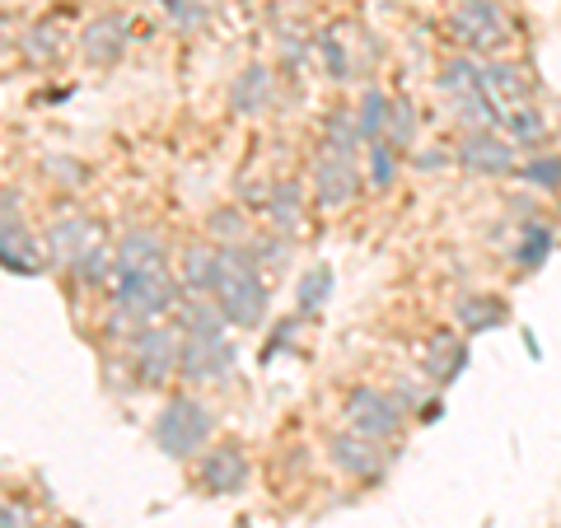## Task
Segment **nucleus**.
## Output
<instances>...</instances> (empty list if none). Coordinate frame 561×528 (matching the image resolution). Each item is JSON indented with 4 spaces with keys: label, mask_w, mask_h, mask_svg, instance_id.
<instances>
[{
    "label": "nucleus",
    "mask_w": 561,
    "mask_h": 528,
    "mask_svg": "<svg viewBox=\"0 0 561 528\" xmlns=\"http://www.w3.org/2000/svg\"><path fill=\"white\" fill-rule=\"evenodd\" d=\"M179 328H183V337H225V309L216 305V299H206V295H192L187 290V299L179 309Z\"/></svg>",
    "instance_id": "16"
},
{
    "label": "nucleus",
    "mask_w": 561,
    "mask_h": 528,
    "mask_svg": "<svg viewBox=\"0 0 561 528\" xmlns=\"http://www.w3.org/2000/svg\"><path fill=\"white\" fill-rule=\"evenodd\" d=\"M267 206H272L276 230H300V187H295V183H280Z\"/></svg>",
    "instance_id": "29"
},
{
    "label": "nucleus",
    "mask_w": 561,
    "mask_h": 528,
    "mask_svg": "<svg viewBox=\"0 0 561 528\" xmlns=\"http://www.w3.org/2000/svg\"><path fill=\"white\" fill-rule=\"evenodd\" d=\"M482 90L491 94V103H496L501 113H511V108H524V103H529L534 80L511 61H491V66H482Z\"/></svg>",
    "instance_id": "14"
},
{
    "label": "nucleus",
    "mask_w": 561,
    "mask_h": 528,
    "mask_svg": "<svg viewBox=\"0 0 561 528\" xmlns=\"http://www.w3.org/2000/svg\"><path fill=\"white\" fill-rule=\"evenodd\" d=\"M445 94L454 99V94H468V90H482V70L472 66L468 57H454L449 66H445Z\"/></svg>",
    "instance_id": "30"
},
{
    "label": "nucleus",
    "mask_w": 561,
    "mask_h": 528,
    "mask_svg": "<svg viewBox=\"0 0 561 528\" xmlns=\"http://www.w3.org/2000/svg\"><path fill=\"white\" fill-rule=\"evenodd\" d=\"M183 305V286L164 272H140V276H122L117 272V286H113V328H140V323H154L173 313Z\"/></svg>",
    "instance_id": "2"
},
{
    "label": "nucleus",
    "mask_w": 561,
    "mask_h": 528,
    "mask_svg": "<svg viewBox=\"0 0 561 528\" xmlns=\"http://www.w3.org/2000/svg\"><path fill=\"white\" fill-rule=\"evenodd\" d=\"M117 272L122 276H140V272H164V243L150 230H131L117 243Z\"/></svg>",
    "instance_id": "15"
},
{
    "label": "nucleus",
    "mask_w": 561,
    "mask_h": 528,
    "mask_svg": "<svg viewBox=\"0 0 561 528\" xmlns=\"http://www.w3.org/2000/svg\"><path fill=\"white\" fill-rule=\"evenodd\" d=\"M197 482H202V491H210V496H234V491L249 486V459H243V449L234 445V439L206 449V459L197 468Z\"/></svg>",
    "instance_id": "8"
},
{
    "label": "nucleus",
    "mask_w": 561,
    "mask_h": 528,
    "mask_svg": "<svg viewBox=\"0 0 561 528\" xmlns=\"http://www.w3.org/2000/svg\"><path fill=\"white\" fill-rule=\"evenodd\" d=\"M84 249H94V225L84 220V216H66V220H57L47 230V253H51V262H76Z\"/></svg>",
    "instance_id": "17"
},
{
    "label": "nucleus",
    "mask_w": 561,
    "mask_h": 528,
    "mask_svg": "<svg viewBox=\"0 0 561 528\" xmlns=\"http://www.w3.org/2000/svg\"><path fill=\"white\" fill-rule=\"evenodd\" d=\"M216 276H220V249L187 243L183 249V290L206 295V290H216Z\"/></svg>",
    "instance_id": "20"
},
{
    "label": "nucleus",
    "mask_w": 561,
    "mask_h": 528,
    "mask_svg": "<svg viewBox=\"0 0 561 528\" xmlns=\"http://www.w3.org/2000/svg\"><path fill=\"white\" fill-rule=\"evenodd\" d=\"M0 253H5V272H38V249L28 243L24 216L14 210V187L0 192Z\"/></svg>",
    "instance_id": "11"
},
{
    "label": "nucleus",
    "mask_w": 561,
    "mask_h": 528,
    "mask_svg": "<svg viewBox=\"0 0 561 528\" xmlns=\"http://www.w3.org/2000/svg\"><path fill=\"white\" fill-rule=\"evenodd\" d=\"M548 253H552V230H548V225H538V220L524 225V239H519V249H515L519 272H538Z\"/></svg>",
    "instance_id": "26"
},
{
    "label": "nucleus",
    "mask_w": 561,
    "mask_h": 528,
    "mask_svg": "<svg viewBox=\"0 0 561 528\" xmlns=\"http://www.w3.org/2000/svg\"><path fill=\"white\" fill-rule=\"evenodd\" d=\"M70 272H76V280L80 286H103L113 272H117V253H108V249H84L76 262H70Z\"/></svg>",
    "instance_id": "24"
},
{
    "label": "nucleus",
    "mask_w": 561,
    "mask_h": 528,
    "mask_svg": "<svg viewBox=\"0 0 561 528\" xmlns=\"http://www.w3.org/2000/svg\"><path fill=\"white\" fill-rule=\"evenodd\" d=\"M524 183H534V187H542V192H561V154H534L529 164H519L515 169Z\"/></svg>",
    "instance_id": "28"
},
{
    "label": "nucleus",
    "mask_w": 561,
    "mask_h": 528,
    "mask_svg": "<svg viewBox=\"0 0 561 528\" xmlns=\"http://www.w3.org/2000/svg\"><path fill=\"white\" fill-rule=\"evenodd\" d=\"M449 33L468 51H501L511 43V24L491 0H454L449 10Z\"/></svg>",
    "instance_id": "4"
},
{
    "label": "nucleus",
    "mask_w": 561,
    "mask_h": 528,
    "mask_svg": "<svg viewBox=\"0 0 561 528\" xmlns=\"http://www.w3.org/2000/svg\"><path fill=\"white\" fill-rule=\"evenodd\" d=\"M267 90H272V76H267V70H262V66H249V70H243V76L234 80V108L239 113H257L262 108V103H267Z\"/></svg>",
    "instance_id": "23"
},
{
    "label": "nucleus",
    "mask_w": 561,
    "mask_h": 528,
    "mask_svg": "<svg viewBox=\"0 0 561 528\" xmlns=\"http://www.w3.org/2000/svg\"><path fill=\"white\" fill-rule=\"evenodd\" d=\"M449 154H416V169H445Z\"/></svg>",
    "instance_id": "36"
},
{
    "label": "nucleus",
    "mask_w": 561,
    "mask_h": 528,
    "mask_svg": "<svg viewBox=\"0 0 561 528\" xmlns=\"http://www.w3.org/2000/svg\"><path fill=\"white\" fill-rule=\"evenodd\" d=\"M463 365H468V342L454 337V332H435L426 351V375L435 383H454L463 375Z\"/></svg>",
    "instance_id": "18"
},
{
    "label": "nucleus",
    "mask_w": 561,
    "mask_h": 528,
    "mask_svg": "<svg viewBox=\"0 0 561 528\" xmlns=\"http://www.w3.org/2000/svg\"><path fill=\"white\" fill-rule=\"evenodd\" d=\"M206 230L216 234L225 249H243V243H249V220H243V210H234V206L210 210V216H206Z\"/></svg>",
    "instance_id": "25"
},
{
    "label": "nucleus",
    "mask_w": 561,
    "mask_h": 528,
    "mask_svg": "<svg viewBox=\"0 0 561 528\" xmlns=\"http://www.w3.org/2000/svg\"><path fill=\"white\" fill-rule=\"evenodd\" d=\"M389 113H393V99L383 90H365L360 94V108H356V122H360V136L365 140H383L389 136Z\"/></svg>",
    "instance_id": "22"
},
{
    "label": "nucleus",
    "mask_w": 561,
    "mask_h": 528,
    "mask_svg": "<svg viewBox=\"0 0 561 528\" xmlns=\"http://www.w3.org/2000/svg\"><path fill=\"white\" fill-rule=\"evenodd\" d=\"M346 421H351V431H360L370 439H393L402 431L398 402L389 393H379V389H356L351 393L346 398Z\"/></svg>",
    "instance_id": "7"
},
{
    "label": "nucleus",
    "mask_w": 561,
    "mask_h": 528,
    "mask_svg": "<svg viewBox=\"0 0 561 528\" xmlns=\"http://www.w3.org/2000/svg\"><path fill=\"white\" fill-rule=\"evenodd\" d=\"M360 122L356 113H332L328 127H323V154H342V160H356V146H360Z\"/></svg>",
    "instance_id": "21"
},
{
    "label": "nucleus",
    "mask_w": 561,
    "mask_h": 528,
    "mask_svg": "<svg viewBox=\"0 0 561 528\" xmlns=\"http://www.w3.org/2000/svg\"><path fill=\"white\" fill-rule=\"evenodd\" d=\"M356 160H342V154H323L319 164H313V197H319V206L337 210L346 206L351 197H356Z\"/></svg>",
    "instance_id": "12"
},
{
    "label": "nucleus",
    "mask_w": 561,
    "mask_h": 528,
    "mask_svg": "<svg viewBox=\"0 0 561 528\" xmlns=\"http://www.w3.org/2000/svg\"><path fill=\"white\" fill-rule=\"evenodd\" d=\"M234 369V346L225 337H183V365L179 375L187 383H216Z\"/></svg>",
    "instance_id": "9"
},
{
    "label": "nucleus",
    "mask_w": 561,
    "mask_h": 528,
    "mask_svg": "<svg viewBox=\"0 0 561 528\" xmlns=\"http://www.w3.org/2000/svg\"><path fill=\"white\" fill-rule=\"evenodd\" d=\"M468 173H486V179H501V173H515V140L511 136H496V131H468L454 150Z\"/></svg>",
    "instance_id": "6"
},
{
    "label": "nucleus",
    "mask_w": 561,
    "mask_h": 528,
    "mask_svg": "<svg viewBox=\"0 0 561 528\" xmlns=\"http://www.w3.org/2000/svg\"><path fill=\"white\" fill-rule=\"evenodd\" d=\"M383 140H393L398 150H408L412 140H416V113H412V103L408 99H393V113H389V136Z\"/></svg>",
    "instance_id": "31"
},
{
    "label": "nucleus",
    "mask_w": 561,
    "mask_h": 528,
    "mask_svg": "<svg viewBox=\"0 0 561 528\" xmlns=\"http://www.w3.org/2000/svg\"><path fill=\"white\" fill-rule=\"evenodd\" d=\"M216 305L234 328H257L267 319V280L257 272L253 249H220V276H216Z\"/></svg>",
    "instance_id": "1"
},
{
    "label": "nucleus",
    "mask_w": 561,
    "mask_h": 528,
    "mask_svg": "<svg viewBox=\"0 0 561 528\" xmlns=\"http://www.w3.org/2000/svg\"><path fill=\"white\" fill-rule=\"evenodd\" d=\"M398 146L393 140H370V183L375 187H389L393 183V173H398Z\"/></svg>",
    "instance_id": "32"
},
{
    "label": "nucleus",
    "mask_w": 561,
    "mask_h": 528,
    "mask_svg": "<svg viewBox=\"0 0 561 528\" xmlns=\"http://www.w3.org/2000/svg\"><path fill=\"white\" fill-rule=\"evenodd\" d=\"M0 519H5L0 528H28V515H24V509L14 505V501H5V515H0Z\"/></svg>",
    "instance_id": "35"
},
{
    "label": "nucleus",
    "mask_w": 561,
    "mask_h": 528,
    "mask_svg": "<svg viewBox=\"0 0 561 528\" xmlns=\"http://www.w3.org/2000/svg\"><path fill=\"white\" fill-rule=\"evenodd\" d=\"M332 290V272L328 267H313L305 280H300V313H319L323 299Z\"/></svg>",
    "instance_id": "33"
},
{
    "label": "nucleus",
    "mask_w": 561,
    "mask_h": 528,
    "mask_svg": "<svg viewBox=\"0 0 561 528\" xmlns=\"http://www.w3.org/2000/svg\"><path fill=\"white\" fill-rule=\"evenodd\" d=\"M127 38H131L127 14H99V20L84 28L80 47H84V57H90L94 66H108V61H117L122 51H127Z\"/></svg>",
    "instance_id": "13"
},
{
    "label": "nucleus",
    "mask_w": 561,
    "mask_h": 528,
    "mask_svg": "<svg viewBox=\"0 0 561 528\" xmlns=\"http://www.w3.org/2000/svg\"><path fill=\"white\" fill-rule=\"evenodd\" d=\"M454 319H459V328L472 337V332L501 328L511 319V309H505V299H496V295H463L459 305H454Z\"/></svg>",
    "instance_id": "19"
},
{
    "label": "nucleus",
    "mask_w": 561,
    "mask_h": 528,
    "mask_svg": "<svg viewBox=\"0 0 561 528\" xmlns=\"http://www.w3.org/2000/svg\"><path fill=\"white\" fill-rule=\"evenodd\" d=\"M210 431H216V421H210V412L187 393L169 398L160 408V416H154V445H160L169 459H179V463L197 459V454L206 449Z\"/></svg>",
    "instance_id": "3"
},
{
    "label": "nucleus",
    "mask_w": 561,
    "mask_h": 528,
    "mask_svg": "<svg viewBox=\"0 0 561 528\" xmlns=\"http://www.w3.org/2000/svg\"><path fill=\"white\" fill-rule=\"evenodd\" d=\"M319 51H323V61H328V70H332V80H346V57H342L337 38H319Z\"/></svg>",
    "instance_id": "34"
},
{
    "label": "nucleus",
    "mask_w": 561,
    "mask_h": 528,
    "mask_svg": "<svg viewBox=\"0 0 561 528\" xmlns=\"http://www.w3.org/2000/svg\"><path fill=\"white\" fill-rule=\"evenodd\" d=\"M131 360H136L140 383H169L183 365V332L140 328L136 342H131Z\"/></svg>",
    "instance_id": "5"
},
{
    "label": "nucleus",
    "mask_w": 561,
    "mask_h": 528,
    "mask_svg": "<svg viewBox=\"0 0 561 528\" xmlns=\"http://www.w3.org/2000/svg\"><path fill=\"white\" fill-rule=\"evenodd\" d=\"M328 454H332V463H337L346 478H356V482H375L379 472H383V449H379V439L360 435V431L332 435Z\"/></svg>",
    "instance_id": "10"
},
{
    "label": "nucleus",
    "mask_w": 561,
    "mask_h": 528,
    "mask_svg": "<svg viewBox=\"0 0 561 528\" xmlns=\"http://www.w3.org/2000/svg\"><path fill=\"white\" fill-rule=\"evenodd\" d=\"M505 136H511L515 146H538V140L548 136V122H542L538 108H529V103H524V108L505 113Z\"/></svg>",
    "instance_id": "27"
}]
</instances>
